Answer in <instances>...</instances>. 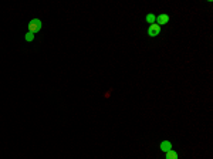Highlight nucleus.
<instances>
[{
  "instance_id": "obj_5",
  "label": "nucleus",
  "mask_w": 213,
  "mask_h": 159,
  "mask_svg": "<svg viewBox=\"0 0 213 159\" xmlns=\"http://www.w3.org/2000/svg\"><path fill=\"white\" fill-rule=\"evenodd\" d=\"M166 159H178V153H176L173 149L168 151L166 152Z\"/></svg>"
},
{
  "instance_id": "obj_1",
  "label": "nucleus",
  "mask_w": 213,
  "mask_h": 159,
  "mask_svg": "<svg viewBox=\"0 0 213 159\" xmlns=\"http://www.w3.org/2000/svg\"><path fill=\"white\" fill-rule=\"evenodd\" d=\"M41 30V20H38V18H33L30 23H28V31L33 34L38 33V31Z\"/></svg>"
},
{
  "instance_id": "obj_2",
  "label": "nucleus",
  "mask_w": 213,
  "mask_h": 159,
  "mask_svg": "<svg viewBox=\"0 0 213 159\" xmlns=\"http://www.w3.org/2000/svg\"><path fill=\"white\" fill-rule=\"evenodd\" d=\"M159 33H161V26H158L156 23H154V24L149 26V28H148V34H149L151 37H156Z\"/></svg>"
},
{
  "instance_id": "obj_4",
  "label": "nucleus",
  "mask_w": 213,
  "mask_h": 159,
  "mask_svg": "<svg viewBox=\"0 0 213 159\" xmlns=\"http://www.w3.org/2000/svg\"><path fill=\"white\" fill-rule=\"evenodd\" d=\"M161 149L164 151V152H168V151L172 149V144H170L169 141H164V142L161 144Z\"/></svg>"
},
{
  "instance_id": "obj_7",
  "label": "nucleus",
  "mask_w": 213,
  "mask_h": 159,
  "mask_svg": "<svg viewBox=\"0 0 213 159\" xmlns=\"http://www.w3.org/2000/svg\"><path fill=\"white\" fill-rule=\"evenodd\" d=\"M33 38H34V34L28 31V33L26 34V40H27V41H33Z\"/></svg>"
},
{
  "instance_id": "obj_3",
  "label": "nucleus",
  "mask_w": 213,
  "mask_h": 159,
  "mask_svg": "<svg viewBox=\"0 0 213 159\" xmlns=\"http://www.w3.org/2000/svg\"><path fill=\"white\" fill-rule=\"evenodd\" d=\"M156 22H158V23H156L158 26L166 24V23L169 22V16H168V14H159V16L156 17Z\"/></svg>"
},
{
  "instance_id": "obj_6",
  "label": "nucleus",
  "mask_w": 213,
  "mask_h": 159,
  "mask_svg": "<svg viewBox=\"0 0 213 159\" xmlns=\"http://www.w3.org/2000/svg\"><path fill=\"white\" fill-rule=\"evenodd\" d=\"M155 20H156V17H155L154 14H148V16H146V22L151 23V24H154Z\"/></svg>"
}]
</instances>
